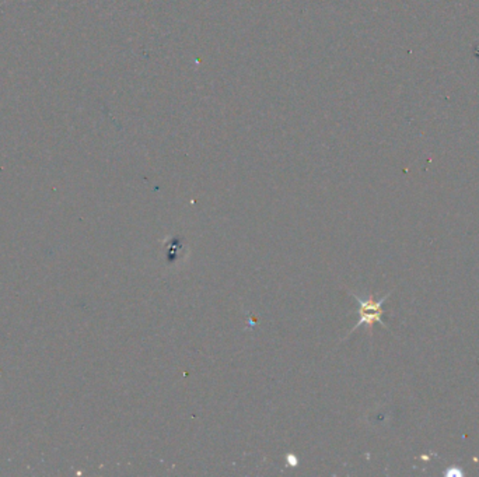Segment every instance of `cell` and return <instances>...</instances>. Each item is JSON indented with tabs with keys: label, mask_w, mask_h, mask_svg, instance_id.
Masks as SVG:
<instances>
[{
	"label": "cell",
	"mask_w": 479,
	"mask_h": 477,
	"mask_svg": "<svg viewBox=\"0 0 479 477\" xmlns=\"http://www.w3.org/2000/svg\"><path fill=\"white\" fill-rule=\"evenodd\" d=\"M352 295L356 298V301H358V304H359V309H358V312H359V322L351 329V332L348 333V336H349L351 333H353V332L356 331L358 328L363 327V325L368 327L370 332H371V328H373L374 324H380V325L385 327V324H384L383 319H381V317H383V314H384L383 304L387 301V298L391 295V293L384 295V297L380 298V299H374L373 297L363 298V297H360V295H358V294L355 293L352 294Z\"/></svg>",
	"instance_id": "cell-1"
}]
</instances>
